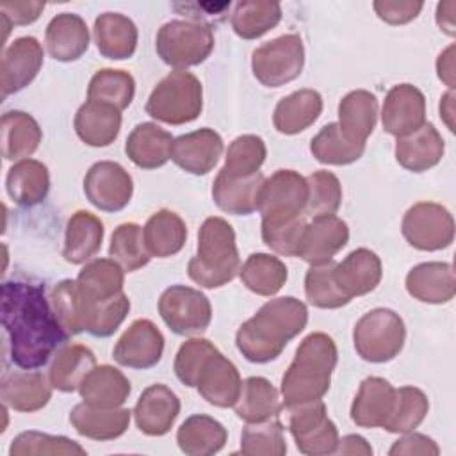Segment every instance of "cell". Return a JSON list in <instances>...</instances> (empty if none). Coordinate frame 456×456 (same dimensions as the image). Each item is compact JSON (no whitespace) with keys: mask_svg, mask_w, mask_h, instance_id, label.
<instances>
[{"mask_svg":"<svg viewBox=\"0 0 456 456\" xmlns=\"http://www.w3.org/2000/svg\"><path fill=\"white\" fill-rule=\"evenodd\" d=\"M5 189L14 203L21 207H34L48 196V167L41 160L21 159L7 171Z\"/></svg>","mask_w":456,"mask_h":456,"instance_id":"obj_36","label":"cell"},{"mask_svg":"<svg viewBox=\"0 0 456 456\" xmlns=\"http://www.w3.org/2000/svg\"><path fill=\"white\" fill-rule=\"evenodd\" d=\"M322 112V96L315 89H297L283 96L273 112V125L280 134L296 135L317 121Z\"/></svg>","mask_w":456,"mask_h":456,"instance_id":"obj_34","label":"cell"},{"mask_svg":"<svg viewBox=\"0 0 456 456\" xmlns=\"http://www.w3.org/2000/svg\"><path fill=\"white\" fill-rule=\"evenodd\" d=\"M281 20V5L267 0H242L235 4L230 23L242 39H256L273 30Z\"/></svg>","mask_w":456,"mask_h":456,"instance_id":"obj_44","label":"cell"},{"mask_svg":"<svg viewBox=\"0 0 456 456\" xmlns=\"http://www.w3.org/2000/svg\"><path fill=\"white\" fill-rule=\"evenodd\" d=\"M349 242V228L338 216H319L306 223L297 256L310 265L333 260V256Z\"/></svg>","mask_w":456,"mask_h":456,"instance_id":"obj_18","label":"cell"},{"mask_svg":"<svg viewBox=\"0 0 456 456\" xmlns=\"http://www.w3.org/2000/svg\"><path fill=\"white\" fill-rule=\"evenodd\" d=\"M164 335L150 319L134 321L112 349L114 360L130 369H150L164 353Z\"/></svg>","mask_w":456,"mask_h":456,"instance_id":"obj_15","label":"cell"},{"mask_svg":"<svg viewBox=\"0 0 456 456\" xmlns=\"http://www.w3.org/2000/svg\"><path fill=\"white\" fill-rule=\"evenodd\" d=\"M219 351L210 340L194 337L185 340L175 356V374L185 387H196L208 358Z\"/></svg>","mask_w":456,"mask_h":456,"instance_id":"obj_56","label":"cell"},{"mask_svg":"<svg viewBox=\"0 0 456 456\" xmlns=\"http://www.w3.org/2000/svg\"><path fill=\"white\" fill-rule=\"evenodd\" d=\"M132 411L128 408H100L87 403L75 404L69 411V422L80 436L107 442L119 438L130 426Z\"/></svg>","mask_w":456,"mask_h":456,"instance_id":"obj_26","label":"cell"},{"mask_svg":"<svg viewBox=\"0 0 456 456\" xmlns=\"http://www.w3.org/2000/svg\"><path fill=\"white\" fill-rule=\"evenodd\" d=\"M2 326L11 362L20 369L43 367L69 338L45 287L28 281H4Z\"/></svg>","mask_w":456,"mask_h":456,"instance_id":"obj_1","label":"cell"},{"mask_svg":"<svg viewBox=\"0 0 456 456\" xmlns=\"http://www.w3.org/2000/svg\"><path fill=\"white\" fill-rule=\"evenodd\" d=\"M240 452L246 456H283L287 442L278 417L246 424L240 433Z\"/></svg>","mask_w":456,"mask_h":456,"instance_id":"obj_52","label":"cell"},{"mask_svg":"<svg viewBox=\"0 0 456 456\" xmlns=\"http://www.w3.org/2000/svg\"><path fill=\"white\" fill-rule=\"evenodd\" d=\"M240 387L242 379L239 369L221 351H216L208 358L196 383L200 395L217 408L233 406L239 399Z\"/></svg>","mask_w":456,"mask_h":456,"instance_id":"obj_23","label":"cell"},{"mask_svg":"<svg viewBox=\"0 0 456 456\" xmlns=\"http://www.w3.org/2000/svg\"><path fill=\"white\" fill-rule=\"evenodd\" d=\"M264 182L265 176L262 173L233 178L219 171L212 183V200L226 214L249 216L258 210Z\"/></svg>","mask_w":456,"mask_h":456,"instance_id":"obj_28","label":"cell"},{"mask_svg":"<svg viewBox=\"0 0 456 456\" xmlns=\"http://www.w3.org/2000/svg\"><path fill=\"white\" fill-rule=\"evenodd\" d=\"M308 185V201L305 214L308 217L331 216L337 214L342 203V185L337 175L331 171H314L306 176Z\"/></svg>","mask_w":456,"mask_h":456,"instance_id":"obj_54","label":"cell"},{"mask_svg":"<svg viewBox=\"0 0 456 456\" xmlns=\"http://www.w3.org/2000/svg\"><path fill=\"white\" fill-rule=\"evenodd\" d=\"M228 440L226 428L214 417L196 413L187 417L178 431L176 444L189 456H210L219 452Z\"/></svg>","mask_w":456,"mask_h":456,"instance_id":"obj_35","label":"cell"},{"mask_svg":"<svg viewBox=\"0 0 456 456\" xmlns=\"http://www.w3.org/2000/svg\"><path fill=\"white\" fill-rule=\"evenodd\" d=\"M223 137L214 128H200L182 134L173 141L171 160L191 175H207L223 155Z\"/></svg>","mask_w":456,"mask_h":456,"instance_id":"obj_19","label":"cell"},{"mask_svg":"<svg viewBox=\"0 0 456 456\" xmlns=\"http://www.w3.org/2000/svg\"><path fill=\"white\" fill-rule=\"evenodd\" d=\"M379 20L388 25H404L419 16L424 4L413 0H376L372 4Z\"/></svg>","mask_w":456,"mask_h":456,"instance_id":"obj_58","label":"cell"},{"mask_svg":"<svg viewBox=\"0 0 456 456\" xmlns=\"http://www.w3.org/2000/svg\"><path fill=\"white\" fill-rule=\"evenodd\" d=\"M337 362V344L330 335L322 331L306 335L297 346L294 360L281 378L280 392L283 406L289 410L322 399L330 390Z\"/></svg>","mask_w":456,"mask_h":456,"instance_id":"obj_3","label":"cell"},{"mask_svg":"<svg viewBox=\"0 0 456 456\" xmlns=\"http://www.w3.org/2000/svg\"><path fill=\"white\" fill-rule=\"evenodd\" d=\"M335 454H362V456H370L372 454V447L370 444L360 436V435H346L342 438H338Z\"/></svg>","mask_w":456,"mask_h":456,"instance_id":"obj_61","label":"cell"},{"mask_svg":"<svg viewBox=\"0 0 456 456\" xmlns=\"http://www.w3.org/2000/svg\"><path fill=\"white\" fill-rule=\"evenodd\" d=\"M214 32L207 23L194 20H171L155 37L157 55L175 69H187L208 59L214 50Z\"/></svg>","mask_w":456,"mask_h":456,"instance_id":"obj_6","label":"cell"},{"mask_svg":"<svg viewBox=\"0 0 456 456\" xmlns=\"http://www.w3.org/2000/svg\"><path fill=\"white\" fill-rule=\"evenodd\" d=\"M96 367L94 353L82 344H64L55 354L48 369V379L59 392L78 390L86 374Z\"/></svg>","mask_w":456,"mask_h":456,"instance_id":"obj_41","label":"cell"},{"mask_svg":"<svg viewBox=\"0 0 456 456\" xmlns=\"http://www.w3.org/2000/svg\"><path fill=\"white\" fill-rule=\"evenodd\" d=\"M395 401V388L379 376H369L360 383L351 404V420L360 428H385Z\"/></svg>","mask_w":456,"mask_h":456,"instance_id":"obj_20","label":"cell"},{"mask_svg":"<svg viewBox=\"0 0 456 456\" xmlns=\"http://www.w3.org/2000/svg\"><path fill=\"white\" fill-rule=\"evenodd\" d=\"M142 237L150 256L167 258L180 253L185 246L187 226L176 212L162 208L148 217Z\"/></svg>","mask_w":456,"mask_h":456,"instance_id":"obj_40","label":"cell"},{"mask_svg":"<svg viewBox=\"0 0 456 456\" xmlns=\"http://www.w3.org/2000/svg\"><path fill=\"white\" fill-rule=\"evenodd\" d=\"M93 37L105 59H130L137 48L139 32L135 23L121 12H103L94 20Z\"/></svg>","mask_w":456,"mask_h":456,"instance_id":"obj_31","label":"cell"},{"mask_svg":"<svg viewBox=\"0 0 456 456\" xmlns=\"http://www.w3.org/2000/svg\"><path fill=\"white\" fill-rule=\"evenodd\" d=\"M45 43L52 59L71 62L87 52L89 28L82 16L75 12H61L46 25Z\"/></svg>","mask_w":456,"mask_h":456,"instance_id":"obj_27","label":"cell"},{"mask_svg":"<svg viewBox=\"0 0 456 456\" xmlns=\"http://www.w3.org/2000/svg\"><path fill=\"white\" fill-rule=\"evenodd\" d=\"M306 322L308 308L297 297L269 299L239 326L235 333L237 349L251 363L273 362L283 353L289 340L306 328Z\"/></svg>","mask_w":456,"mask_h":456,"instance_id":"obj_2","label":"cell"},{"mask_svg":"<svg viewBox=\"0 0 456 456\" xmlns=\"http://www.w3.org/2000/svg\"><path fill=\"white\" fill-rule=\"evenodd\" d=\"M173 141L175 137L157 123H139L126 137L125 153L137 167L157 169L171 159Z\"/></svg>","mask_w":456,"mask_h":456,"instance_id":"obj_30","label":"cell"},{"mask_svg":"<svg viewBox=\"0 0 456 456\" xmlns=\"http://www.w3.org/2000/svg\"><path fill=\"white\" fill-rule=\"evenodd\" d=\"M240 269V256L232 224L217 216L207 217L198 232L196 255L187 264L189 278L205 289L230 283Z\"/></svg>","mask_w":456,"mask_h":456,"instance_id":"obj_4","label":"cell"},{"mask_svg":"<svg viewBox=\"0 0 456 456\" xmlns=\"http://www.w3.org/2000/svg\"><path fill=\"white\" fill-rule=\"evenodd\" d=\"M50 303L69 337L86 331V299L77 280H61L50 292Z\"/></svg>","mask_w":456,"mask_h":456,"instance_id":"obj_50","label":"cell"},{"mask_svg":"<svg viewBox=\"0 0 456 456\" xmlns=\"http://www.w3.org/2000/svg\"><path fill=\"white\" fill-rule=\"evenodd\" d=\"M383 278L381 258L367 248L351 251L342 262L335 264V280L340 290L349 297L372 292Z\"/></svg>","mask_w":456,"mask_h":456,"instance_id":"obj_25","label":"cell"},{"mask_svg":"<svg viewBox=\"0 0 456 456\" xmlns=\"http://www.w3.org/2000/svg\"><path fill=\"white\" fill-rule=\"evenodd\" d=\"M267 148L260 135L244 134L235 137L226 150L224 166L219 169L228 176L244 178L255 173H260L262 164L265 162Z\"/></svg>","mask_w":456,"mask_h":456,"instance_id":"obj_47","label":"cell"},{"mask_svg":"<svg viewBox=\"0 0 456 456\" xmlns=\"http://www.w3.org/2000/svg\"><path fill=\"white\" fill-rule=\"evenodd\" d=\"M438 110H440L442 121L447 125V128H449L451 132H454V91L449 89V91L440 98Z\"/></svg>","mask_w":456,"mask_h":456,"instance_id":"obj_64","label":"cell"},{"mask_svg":"<svg viewBox=\"0 0 456 456\" xmlns=\"http://www.w3.org/2000/svg\"><path fill=\"white\" fill-rule=\"evenodd\" d=\"M43 139L39 123L23 110H9L2 116V155L5 160L28 159Z\"/></svg>","mask_w":456,"mask_h":456,"instance_id":"obj_42","label":"cell"},{"mask_svg":"<svg viewBox=\"0 0 456 456\" xmlns=\"http://www.w3.org/2000/svg\"><path fill=\"white\" fill-rule=\"evenodd\" d=\"M305 66V45L297 34L265 41L251 53L255 78L265 87H281L296 80Z\"/></svg>","mask_w":456,"mask_h":456,"instance_id":"obj_8","label":"cell"},{"mask_svg":"<svg viewBox=\"0 0 456 456\" xmlns=\"http://www.w3.org/2000/svg\"><path fill=\"white\" fill-rule=\"evenodd\" d=\"M73 126L82 142L93 148H105L119 135L121 110L107 103L86 100L75 114Z\"/></svg>","mask_w":456,"mask_h":456,"instance_id":"obj_29","label":"cell"},{"mask_svg":"<svg viewBox=\"0 0 456 456\" xmlns=\"http://www.w3.org/2000/svg\"><path fill=\"white\" fill-rule=\"evenodd\" d=\"M135 94V80L125 69H98L87 86V100L107 103L118 110L126 109Z\"/></svg>","mask_w":456,"mask_h":456,"instance_id":"obj_46","label":"cell"},{"mask_svg":"<svg viewBox=\"0 0 456 456\" xmlns=\"http://www.w3.org/2000/svg\"><path fill=\"white\" fill-rule=\"evenodd\" d=\"M45 9V2H2L0 14L5 25V34L12 25L34 23Z\"/></svg>","mask_w":456,"mask_h":456,"instance_id":"obj_60","label":"cell"},{"mask_svg":"<svg viewBox=\"0 0 456 456\" xmlns=\"http://www.w3.org/2000/svg\"><path fill=\"white\" fill-rule=\"evenodd\" d=\"M401 232L411 248L440 251L449 248L454 240V219L444 205L419 201L404 212Z\"/></svg>","mask_w":456,"mask_h":456,"instance_id":"obj_9","label":"cell"},{"mask_svg":"<svg viewBox=\"0 0 456 456\" xmlns=\"http://www.w3.org/2000/svg\"><path fill=\"white\" fill-rule=\"evenodd\" d=\"M84 194L93 207L103 212H119L132 200L134 180L121 164L100 160L84 176Z\"/></svg>","mask_w":456,"mask_h":456,"instance_id":"obj_13","label":"cell"},{"mask_svg":"<svg viewBox=\"0 0 456 456\" xmlns=\"http://www.w3.org/2000/svg\"><path fill=\"white\" fill-rule=\"evenodd\" d=\"M43 46L32 36L14 39L2 55L0 89L2 98L25 89L39 73L43 66Z\"/></svg>","mask_w":456,"mask_h":456,"instance_id":"obj_16","label":"cell"},{"mask_svg":"<svg viewBox=\"0 0 456 456\" xmlns=\"http://www.w3.org/2000/svg\"><path fill=\"white\" fill-rule=\"evenodd\" d=\"M306 228L305 217L265 221L262 219V240L267 248L281 256H297V249Z\"/></svg>","mask_w":456,"mask_h":456,"instance_id":"obj_57","label":"cell"},{"mask_svg":"<svg viewBox=\"0 0 456 456\" xmlns=\"http://www.w3.org/2000/svg\"><path fill=\"white\" fill-rule=\"evenodd\" d=\"M242 285L258 296H274L289 278L287 265L274 255L251 253L239 269Z\"/></svg>","mask_w":456,"mask_h":456,"instance_id":"obj_43","label":"cell"},{"mask_svg":"<svg viewBox=\"0 0 456 456\" xmlns=\"http://www.w3.org/2000/svg\"><path fill=\"white\" fill-rule=\"evenodd\" d=\"M390 456H438L440 454V447L436 445V442L422 433H403L401 438H397L392 447L388 449Z\"/></svg>","mask_w":456,"mask_h":456,"instance_id":"obj_59","label":"cell"},{"mask_svg":"<svg viewBox=\"0 0 456 456\" xmlns=\"http://www.w3.org/2000/svg\"><path fill=\"white\" fill-rule=\"evenodd\" d=\"M109 256L116 260L125 271L134 273L150 262V253L144 244L142 228L137 223L119 224L110 237Z\"/></svg>","mask_w":456,"mask_h":456,"instance_id":"obj_51","label":"cell"},{"mask_svg":"<svg viewBox=\"0 0 456 456\" xmlns=\"http://www.w3.org/2000/svg\"><path fill=\"white\" fill-rule=\"evenodd\" d=\"M436 75L451 91L454 89V45H449L440 52L436 59Z\"/></svg>","mask_w":456,"mask_h":456,"instance_id":"obj_62","label":"cell"},{"mask_svg":"<svg viewBox=\"0 0 456 456\" xmlns=\"http://www.w3.org/2000/svg\"><path fill=\"white\" fill-rule=\"evenodd\" d=\"M159 314L176 335L203 333L212 321L208 297L187 285H171L159 297Z\"/></svg>","mask_w":456,"mask_h":456,"instance_id":"obj_11","label":"cell"},{"mask_svg":"<svg viewBox=\"0 0 456 456\" xmlns=\"http://www.w3.org/2000/svg\"><path fill=\"white\" fill-rule=\"evenodd\" d=\"M132 392L128 378L112 365H96L91 369L78 387L84 403L100 408L123 406Z\"/></svg>","mask_w":456,"mask_h":456,"instance_id":"obj_33","label":"cell"},{"mask_svg":"<svg viewBox=\"0 0 456 456\" xmlns=\"http://www.w3.org/2000/svg\"><path fill=\"white\" fill-rule=\"evenodd\" d=\"M203 110V86L185 69L167 73L150 93L146 114L167 125H185L200 118Z\"/></svg>","mask_w":456,"mask_h":456,"instance_id":"obj_5","label":"cell"},{"mask_svg":"<svg viewBox=\"0 0 456 456\" xmlns=\"http://www.w3.org/2000/svg\"><path fill=\"white\" fill-rule=\"evenodd\" d=\"M52 383L41 372L25 369L2 378V403L16 411L32 413L43 410L52 399Z\"/></svg>","mask_w":456,"mask_h":456,"instance_id":"obj_24","label":"cell"},{"mask_svg":"<svg viewBox=\"0 0 456 456\" xmlns=\"http://www.w3.org/2000/svg\"><path fill=\"white\" fill-rule=\"evenodd\" d=\"M105 235L103 223L87 210H77L66 223L62 256L69 264H86L102 248Z\"/></svg>","mask_w":456,"mask_h":456,"instance_id":"obj_32","label":"cell"},{"mask_svg":"<svg viewBox=\"0 0 456 456\" xmlns=\"http://www.w3.org/2000/svg\"><path fill=\"white\" fill-rule=\"evenodd\" d=\"M308 201L306 178L294 169H278L264 182L258 212L265 221L301 217Z\"/></svg>","mask_w":456,"mask_h":456,"instance_id":"obj_12","label":"cell"},{"mask_svg":"<svg viewBox=\"0 0 456 456\" xmlns=\"http://www.w3.org/2000/svg\"><path fill=\"white\" fill-rule=\"evenodd\" d=\"M408 294L422 303L444 305L456 294L454 271L449 262H422L413 265L404 280Z\"/></svg>","mask_w":456,"mask_h":456,"instance_id":"obj_21","label":"cell"},{"mask_svg":"<svg viewBox=\"0 0 456 456\" xmlns=\"http://www.w3.org/2000/svg\"><path fill=\"white\" fill-rule=\"evenodd\" d=\"M233 408L239 419L246 424H253L278 417L283 408V401L269 379L262 376H249L242 381L240 394Z\"/></svg>","mask_w":456,"mask_h":456,"instance_id":"obj_38","label":"cell"},{"mask_svg":"<svg viewBox=\"0 0 456 456\" xmlns=\"http://www.w3.org/2000/svg\"><path fill=\"white\" fill-rule=\"evenodd\" d=\"M77 283L86 299L87 312L89 305L110 299L123 292L125 269L112 258H94L80 269Z\"/></svg>","mask_w":456,"mask_h":456,"instance_id":"obj_37","label":"cell"},{"mask_svg":"<svg viewBox=\"0 0 456 456\" xmlns=\"http://www.w3.org/2000/svg\"><path fill=\"white\" fill-rule=\"evenodd\" d=\"M426 123V98L413 84H397L388 89L381 107L383 130L394 137H404Z\"/></svg>","mask_w":456,"mask_h":456,"instance_id":"obj_14","label":"cell"},{"mask_svg":"<svg viewBox=\"0 0 456 456\" xmlns=\"http://www.w3.org/2000/svg\"><path fill=\"white\" fill-rule=\"evenodd\" d=\"M429 411V401L428 395L417 388V387H399L395 388V401H394V410L385 424V431L388 433H410L415 431L422 424Z\"/></svg>","mask_w":456,"mask_h":456,"instance_id":"obj_48","label":"cell"},{"mask_svg":"<svg viewBox=\"0 0 456 456\" xmlns=\"http://www.w3.org/2000/svg\"><path fill=\"white\" fill-rule=\"evenodd\" d=\"M43 454H71L84 456L86 449L68 436H55L39 431H23L12 438L9 456H43Z\"/></svg>","mask_w":456,"mask_h":456,"instance_id":"obj_53","label":"cell"},{"mask_svg":"<svg viewBox=\"0 0 456 456\" xmlns=\"http://www.w3.org/2000/svg\"><path fill=\"white\" fill-rule=\"evenodd\" d=\"M305 294L310 305L324 310L342 308L351 301L337 285L333 260L319 265H310L305 274Z\"/></svg>","mask_w":456,"mask_h":456,"instance_id":"obj_49","label":"cell"},{"mask_svg":"<svg viewBox=\"0 0 456 456\" xmlns=\"http://www.w3.org/2000/svg\"><path fill=\"white\" fill-rule=\"evenodd\" d=\"M444 153V137L435 125L428 121L413 134L399 137L394 148L397 164L411 173H424L435 167L442 160Z\"/></svg>","mask_w":456,"mask_h":456,"instance_id":"obj_22","label":"cell"},{"mask_svg":"<svg viewBox=\"0 0 456 456\" xmlns=\"http://www.w3.org/2000/svg\"><path fill=\"white\" fill-rule=\"evenodd\" d=\"M378 121V98L367 89L349 91L338 103V126L354 142H367Z\"/></svg>","mask_w":456,"mask_h":456,"instance_id":"obj_39","label":"cell"},{"mask_svg":"<svg viewBox=\"0 0 456 456\" xmlns=\"http://www.w3.org/2000/svg\"><path fill=\"white\" fill-rule=\"evenodd\" d=\"M132 413L141 433L164 436L180 415V399L167 385L155 383L142 390Z\"/></svg>","mask_w":456,"mask_h":456,"instance_id":"obj_17","label":"cell"},{"mask_svg":"<svg viewBox=\"0 0 456 456\" xmlns=\"http://www.w3.org/2000/svg\"><path fill=\"white\" fill-rule=\"evenodd\" d=\"M404 340V321L390 308H374L363 314L353 330V344L358 356L370 363L394 360L403 351Z\"/></svg>","mask_w":456,"mask_h":456,"instance_id":"obj_7","label":"cell"},{"mask_svg":"<svg viewBox=\"0 0 456 456\" xmlns=\"http://www.w3.org/2000/svg\"><path fill=\"white\" fill-rule=\"evenodd\" d=\"M454 7L456 4L452 0L447 2H440L436 5V25L440 27V30H444L447 36H454L456 34V23H454Z\"/></svg>","mask_w":456,"mask_h":456,"instance_id":"obj_63","label":"cell"},{"mask_svg":"<svg viewBox=\"0 0 456 456\" xmlns=\"http://www.w3.org/2000/svg\"><path fill=\"white\" fill-rule=\"evenodd\" d=\"M310 151L321 164L347 166L363 155L365 144L346 137L338 123H328L312 137Z\"/></svg>","mask_w":456,"mask_h":456,"instance_id":"obj_45","label":"cell"},{"mask_svg":"<svg viewBox=\"0 0 456 456\" xmlns=\"http://www.w3.org/2000/svg\"><path fill=\"white\" fill-rule=\"evenodd\" d=\"M130 312V299L125 292L87 306L86 331L93 337H110Z\"/></svg>","mask_w":456,"mask_h":456,"instance_id":"obj_55","label":"cell"},{"mask_svg":"<svg viewBox=\"0 0 456 456\" xmlns=\"http://www.w3.org/2000/svg\"><path fill=\"white\" fill-rule=\"evenodd\" d=\"M289 431L299 452L306 456L335 454L340 436L322 399L289 408Z\"/></svg>","mask_w":456,"mask_h":456,"instance_id":"obj_10","label":"cell"}]
</instances>
